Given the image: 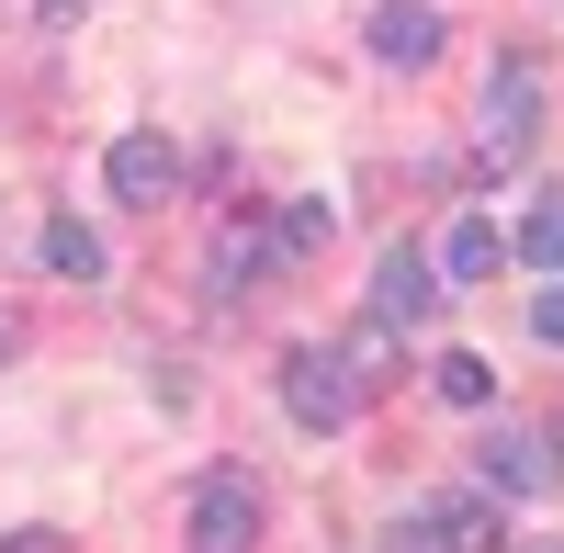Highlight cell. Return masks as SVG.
<instances>
[{"instance_id":"5","label":"cell","mask_w":564,"mask_h":553,"mask_svg":"<svg viewBox=\"0 0 564 553\" xmlns=\"http://www.w3.org/2000/svg\"><path fill=\"white\" fill-rule=\"evenodd\" d=\"M441 0H372V12H361V45H372V57H384V68H430L441 57Z\"/></svg>"},{"instance_id":"12","label":"cell","mask_w":564,"mask_h":553,"mask_svg":"<svg viewBox=\"0 0 564 553\" xmlns=\"http://www.w3.org/2000/svg\"><path fill=\"white\" fill-rule=\"evenodd\" d=\"M430 395H441V406H463V419H475V406L497 395V373H486L475 350H452V361H430Z\"/></svg>"},{"instance_id":"8","label":"cell","mask_w":564,"mask_h":553,"mask_svg":"<svg viewBox=\"0 0 564 553\" xmlns=\"http://www.w3.org/2000/svg\"><path fill=\"white\" fill-rule=\"evenodd\" d=\"M204 271H215V294H249L260 271H282V238H271V215H226V226H215V260H204Z\"/></svg>"},{"instance_id":"4","label":"cell","mask_w":564,"mask_h":553,"mask_svg":"<svg viewBox=\"0 0 564 553\" xmlns=\"http://www.w3.org/2000/svg\"><path fill=\"white\" fill-rule=\"evenodd\" d=\"M102 181H113V204H135V215H159L170 193H181V148L159 124H135V135H113V159H102Z\"/></svg>"},{"instance_id":"7","label":"cell","mask_w":564,"mask_h":553,"mask_svg":"<svg viewBox=\"0 0 564 553\" xmlns=\"http://www.w3.org/2000/svg\"><path fill=\"white\" fill-rule=\"evenodd\" d=\"M430 294H441V260L430 249H384V260H372V316H384V328H417Z\"/></svg>"},{"instance_id":"15","label":"cell","mask_w":564,"mask_h":553,"mask_svg":"<svg viewBox=\"0 0 564 553\" xmlns=\"http://www.w3.org/2000/svg\"><path fill=\"white\" fill-rule=\"evenodd\" d=\"M271 238H282V260L327 249V204H282V215H271Z\"/></svg>"},{"instance_id":"10","label":"cell","mask_w":564,"mask_h":553,"mask_svg":"<svg viewBox=\"0 0 564 553\" xmlns=\"http://www.w3.org/2000/svg\"><path fill=\"white\" fill-rule=\"evenodd\" d=\"M430 260H441V283H486V271L508 260V238H497L486 215H452V238H441Z\"/></svg>"},{"instance_id":"11","label":"cell","mask_w":564,"mask_h":553,"mask_svg":"<svg viewBox=\"0 0 564 553\" xmlns=\"http://www.w3.org/2000/svg\"><path fill=\"white\" fill-rule=\"evenodd\" d=\"M45 271H68V283H102L113 260H102V238H90L79 215H45Z\"/></svg>"},{"instance_id":"19","label":"cell","mask_w":564,"mask_h":553,"mask_svg":"<svg viewBox=\"0 0 564 553\" xmlns=\"http://www.w3.org/2000/svg\"><path fill=\"white\" fill-rule=\"evenodd\" d=\"M34 12H45V23H79V0H34Z\"/></svg>"},{"instance_id":"9","label":"cell","mask_w":564,"mask_h":553,"mask_svg":"<svg viewBox=\"0 0 564 553\" xmlns=\"http://www.w3.org/2000/svg\"><path fill=\"white\" fill-rule=\"evenodd\" d=\"M417 520H430V542H441V553H497V542H508V531H497V497H486V486H441Z\"/></svg>"},{"instance_id":"2","label":"cell","mask_w":564,"mask_h":553,"mask_svg":"<svg viewBox=\"0 0 564 553\" xmlns=\"http://www.w3.org/2000/svg\"><path fill=\"white\" fill-rule=\"evenodd\" d=\"M271 373H282V406H294V430H316V441H327V430H350V419H361V384H350V361L327 350V339H294Z\"/></svg>"},{"instance_id":"17","label":"cell","mask_w":564,"mask_h":553,"mask_svg":"<svg viewBox=\"0 0 564 553\" xmlns=\"http://www.w3.org/2000/svg\"><path fill=\"white\" fill-rule=\"evenodd\" d=\"M0 553H79V542H68V531H45V520H34V531H0Z\"/></svg>"},{"instance_id":"1","label":"cell","mask_w":564,"mask_h":553,"mask_svg":"<svg viewBox=\"0 0 564 553\" xmlns=\"http://www.w3.org/2000/svg\"><path fill=\"white\" fill-rule=\"evenodd\" d=\"M475 159L486 170H531L542 159V68L508 45V57L486 68V102H475Z\"/></svg>"},{"instance_id":"6","label":"cell","mask_w":564,"mask_h":553,"mask_svg":"<svg viewBox=\"0 0 564 553\" xmlns=\"http://www.w3.org/2000/svg\"><path fill=\"white\" fill-rule=\"evenodd\" d=\"M475 464H486V486H497V497H553V486H564V452H553L542 430H486Z\"/></svg>"},{"instance_id":"16","label":"cell","mask_w":564,"mask_h":553,"mask_svg":"<svg viewBox=\"0 0 564 553\" xmlns=\"http://www.w3.org/2000/svg\"><path fill=\"white\" fill-rule=\"evenodd\" d=\"M531 339H542V350H564V283H542V305H531Z\"/></svg>"},{"instance_id":"13","label":"cell","mask_w":564,"mask_h":553,"mask_svg":"<svg viewBox=\"0 0 564 553\" xmlns=\"http://www.w3.org/2000/svg\"><path fill=\"white\" fill-rule=\"evenodd\" d=\"M508 249H520V260H531V271H564V204H553V193H542V204H531V215H520V238H508Z\"/></svg>"},{"instance_id":"3","label":"cell","mask_w":564,"mask_h":553,"mask_svg":"<svg viewBox=\"0 0 564 553\" xmlns=\"http://www.w3.org/2000/svg\"><path fill=\"white\" fill-rule=\"evenodd\" d=\"M181 542H193V553H260V486L249 475H204Z\"/></svg>"},{"instance_id":"18","label":"cell","mask_w":564,"mask_h":553,"mask_svg":"<svg viewBox=\"0 0 564 553\" xmlns=\"http://www.w3.org/2000/svg\"><path fill=\"white\" fill-rule=\"evenodd\" d=\"M12 350H23V316H12V305H0V361H12Z\"/></svg>"},{"instance_id":"14","label":"cell","mask_w":564,"mask_h":553,"mask_svg":"<svg viewBox=\"0 0 564 553\" xmlns=\"http://www.w3.org/2000/svg\"><path fill=\"white\" fill-rule=\"evenodd\" d=\"M339 361H350V384L372 395V384L395 373V328H384V316H372V328H350V339H339Z\"/></svg>"}]
</instances>
